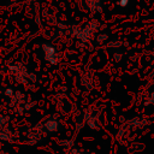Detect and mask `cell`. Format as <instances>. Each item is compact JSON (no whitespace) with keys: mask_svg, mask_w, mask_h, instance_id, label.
<instances>
[{"mask_svg":"<svg viewBox=\"0 0 154 154\" xmlns=\"http://www.w3.org/2000/svg\"><path fill=\"white\" fill-rule=\"evenodd\" d=\"M129 4V0H118V5L122 7H125Z\"/></svg>","mask_w":154,"mask_h":154,"instance_id":"cell-1","label":"cell"},{"mask_svg":"<svg viewBox=\"0 0 154 154\" xmlns=\"http://www.w3.org/2000/svg\"><path fill=\"white\" fill-rule=\"evenodd\" d=\"M148 103H154V91L150 94V96L148 99Z\"/></svg>","mask_w":154,"mask_h":154,"instance_id":"cell-2","label":"cell"}]
</instances>
